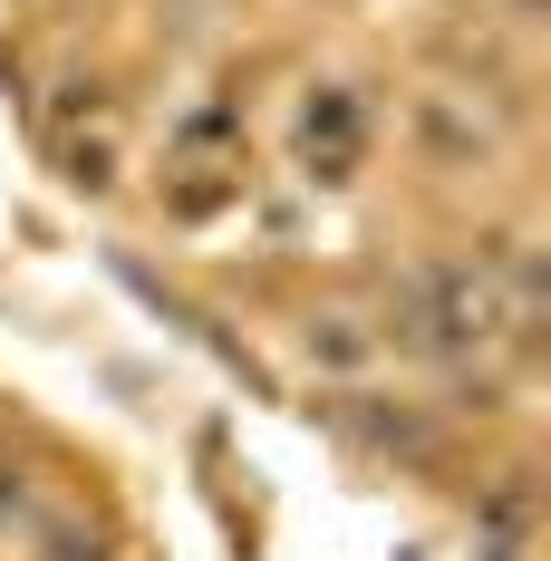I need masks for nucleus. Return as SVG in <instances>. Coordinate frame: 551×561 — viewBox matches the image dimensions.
<instances>
[{"instance_id":"f257e3e1","label":"nucleus","mask_w":551,"mask_h":561,"mask_svg":"<svg viewBox=\"0 0 551 561\" xmlns=\"http://www.w3.org/2000/svg\"><path fill=\"white\" fill-rule=\"evenodd\" d=\"M368 98L358 88H300V107H290V156H300V174L310 184H348L358 174V156H368Z\"/></svg>"},{"instance_id":"20e7f679","label":"nucleus","mask_w":551,"mask_h":561,"mask_svg":"<svg viewBox=\"0 0 551 561\" xmlns=\"http://www.w3.org/2000/svg\"><path fill=\"white\" fill-rule=\"evenodd\" d=\"M338 426H348L368 455H406V465H426V455H436V426H426L416 407H368V397H348V407H338Z\"/></svg>"},{"instance_id":"7ed1b4c3","label":"nucleus","mask_w":551,"mask_h":561,"mask_svg":"<svg viewBox=\"0 0 551 561\" xmlns=\"http://www.w3.org/2000/svg\"><path fill=\"white\" fill-rule=\"evenodd\" d=\"M300 358H310L320 378H338V388H358V378H378L387 339H378V320H358V310H310V320H300Z\"/></svg>"},{"instance_id":"39448f33","label":"nucleus","mask_w":551,"mask_h":561,"mask_svg":"<svg viewBox=\"0 0 551 561\" xmlns=\"http://www.w3.org/2000/svg\"><path fill=\"white\" fill-rule=\"evenodd\" d=\"M20 523H30V474L0 465V533H20Z\"/></svg>"},{"instance_id":"f03ea898","label":"nucleus","mask_w":551,"mask_h":561,"mask_svg":"<svg viewBox=\"0 0 551 561\" xmlns=\"http://www.w3.org/2000/svg\"><path fill=\"white\" fill-rule=\"evenodd\" d=\"M406 136H416V156L445 174H464V165H494V146H503V126L464 88H426L416 107H406Z\"/></svg>"}]
</instances>
